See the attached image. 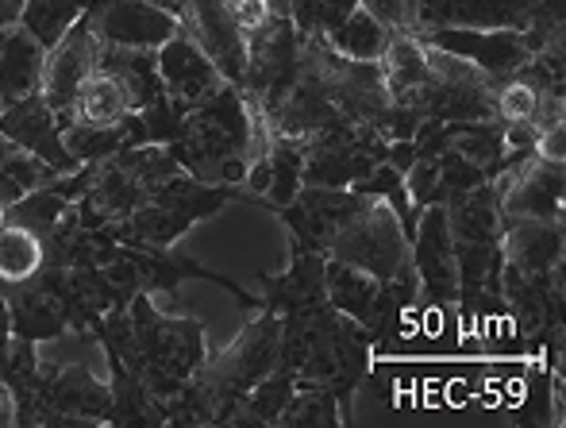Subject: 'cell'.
<instances>
[{"label":"cell","mask_w":566,"mask_h":428,"mask_svg":"<svg viewBox=\"0 0 566 428\" xmlns=\"http://www.w3.org/2000/svg\"><path fill=\"white\" fill-rule=\"evenodd\" d=\"M12 344V316H8V305L4 297H0V352Z\"/></svg>","instance_id":"cell-40"},{"label":"cell","mask_w":566,"mask_h":428,"mask_svg":"<svg viewBox=\"0 0 566 428\" xmlns=\"http://www.w3.org/2000/svg\"><path fill=\"white\" fill-rule=\"evenodd\" d=\"M228 8H231V15H235V23H239V31H243V35L274 15L266 0H228Z\"/></svg>","instance_id":"cell-35"},{"label":"cell","mask_w":566,"mask_h":428,"mask_svg":"<svg viewBox=\"0 0 566 428\" xmlns=\"http://www.w3.org/2000/svg\"><path fill=\"white\" fill-rule=\"evenodd\" d=\"M536 155L539 158H555V163H566V128L544 132V136L536 139Z\"/></svg>","instance_id":"cell-37"},{"label":"cell","mask_w":566,"mask_h":428,"mask_svg":"<svg viewBox=\"0 0 566 428\" xmlns=\"http://www.w3.org/2000/svg\"><path fill=\"white\" fill-rule=\"evenodd\" d=\"M366 209H370V197L355 194V189L301 186V194L290 205L274 209V217H282V225L290 228V236L301 248L328 251L332 236Z\"/></svg>","instance_id":"cell-7"},{"label":"cell","mask_w":566,"mask_h":428,"mask_svg":"<svg viewBox=\"0 0 566 428\" xmlns=\"http://www.w3.org/2000/svg\"><path fill=\"white\" fill-rule=\"evenodd\" d=\"M101 62V35L93 28V15L85 12L74 28L66 31L54 51H46V82H43V97L46 105L59 116V128L74 124V97L82 90L85 77L97 70Z\"/></svg>","instance_id":"cell-8"},{"label":"cell","mask_w":566,"mask_h":428,"mask_svg":"<svg viewBox=\"0 0 566 428\" xmlns=\"http://www.w3.org/2000/svg\"><path fill=\"white\" fill-rule=\"evenodd\" d=\"M277 347H282V316L262 309L217 359H205L197 378L217 406V425H228L231 414L251 394V386L277 367Z\"/></svg>","instance_id":"cell-2"},{"label":"cell","mask_w":566,"mask_h":428,"mask_svg":"<svg viewBox=\"0 0 566 428\" xmlns=\"http://www.w3.org/2000/svg\"><path fill=\"white\" fill-rule=\"evenodd\" d=\"M324 290H328V305L336 313L350 316L366 328L374 313V297H378V279L350 263H339V259H328L324 263Z\"/></svg>","instance_id":"cell-21"},{"label":"cell","mask_w":566,"mask_h":428,"mask_svg":"<svg viewBox=\"0 0 566 428\" xmlns=\"http://www.w3.org/2000/svg\"><path fill=\"white\" fill-rule=\"evenodd\" d=\"M4 305L12 316V336L31 340V344H43V340H62L70 332L66 313H62L59 297L46 290L39 279L4 285Z\"/></svg>","instance_id":"cell-15"},{"label":"cell","mask_w":566,"mask_h":428,"mask_svg":"<svg viewBox=\"0 0 566 428\" xmlns=\"http://www.w3.org/2000/svg\"><path fill=\"white\" fill-rule=\"evenodd\" d=\"M381 74H386L389 101H409L420 85L432 77L428 66V46L412 31H394L386 54H381Z\"/></svg>","instance_id":"cell-20"},{"label":"cell","mask_w":566,"mask_h":428,"mask_svg":"<svg viewBox=\"0 0 566 428\" xmlns=\"http://www.w3.org/2000/svg\"><path fill=\"white\" fill-rule=\"evenodd\" d=\"M386 163L394 166V170H401V174H405L412 163H417V143H412V139H397V143H389Z\"/></svg>","instance_id":"cell-38"},{"label":"cell","mask_w":566,"mask_h":428,"mask_svg":"<svg viewBox=\"0 0 566 428\" xmlns=\"http://www.w3.org/2000/svg\"><path fill=\"white\" fill-rule=\"evenodd\" d=\"M355 8H358V0H321V35L336 31Z\"/></svg>","instance_id":"cell-36"},{"label":"cell","mask_w":566,"mask_h":428,"mask_svg":"<svg viewBox=\"0 0 566 428\" xmlns=\"http://www.w3.org/2000/svg\"><path fill=\"white\" fill-rule=\"evenodd\" d=\"M448 232L454 243H501L505 220H501V194L493 181L467 189L462 197L443 205Z\"/></svg>","instance_id":"cell-16"},{"label":"cell","mask_w":566,"mask_h":428,"mask_svg":"<svg viewBox=\"0 0 566 428\" xmlns=\"http://www.w3.org/2000/svg\"><path fill=\"white\" fill-rule=\"evenodd\" d=\"M324 263L328 255L313 248H301L293 240L290 271L285 274H259L262 282V309L277 316H308L328 309V290H324Z\"/></svg>","instance_id":"cell-11"},{"label":"cell","mask_w":566,"mask_h":428,"mask_svg":"<svg viewBox=\"0 0 566 428\" xmlns=\"http://www.w3.org/2000/svg\"><path fill=\"white\" fill-rule=\"evenodd\" d=\"M482 181H490L485 178V170L478 163H470V158H462L459 150L440 155V197H443V205L454 201V197H462L467 189L482 186Z\"/></svg>","instance_id":"cell-31"},{"label":"cell","mask_w":566,"mask_h":428,"mask_svg":"<svg viewBox=\"0 0 566 428\" xmlns=\"http://www.w3.org/2000/svg\"><path fill=\"white\" fill-rule=\"evenodd\" d=\"M266 4H270V12H274V15H285V4H290V0H266Z\"/></svg>","instance_id":"cell-41"},{"label":"cell","mask_w":566,"mask_h":428,"mask_svg":"<svg viewBox=\"0 0 566 428\" xmlns=\"http://www.w3.org/2000/svg\"><path fill=\"white\" fill-rule=\"evenodd\" d=\"M424 46H436L443 54L470 62L482 70L493 85L513 77L532 59V43L524 31H478V28H420L412 31Z\"/></svg>","instance_id":"cell-5"},{"label":"cell","mask_w":566,"mask_h":428,"mask_svg":"<svg viewBox=\"0 0 566 428\" xmlns=\"http://www.w3.org/2000/svg\"><path fill=\"white\" fill-rule=\"evenodd\" d=\"M0 293H4V282H0Z\"/></svg>","instance_id":"cell-43"},{"label":"cell","mask_w":566,"mask_h":428,"mask_svg":"<svg viewBox=\"0 0 566 428\" xmlns=\"http://www.w3.org/2000/svg\"><path fill=\"white\" fill-rule=\"evenodd\" d=\"M566 39H552L539 51H532V59L516 70V82H524L532 93H566Z\"/></svg>","instance_id":"cell-30"},{"label":"cell","mask_w":566,"mask_h":428,"mask_svg":"<svg viewBox=\"0 0 566 428\" xmlns=\"http://www.w3.org/2000/svg\"><path fill=\"white\" fill-rule=\"evenodd\" d=\"M127 113H132V105H127L124 85L105 70H93L74 97V121L82 124H116Z\"/></svg>","instance_id":"cell-26"},{"label":"cell","mask_w":566,"mask_h":428,"mask_svg":"<svg viewBox=\"0 0 566 428\" xmlns=\"http://www.w3.org/2000/svg\"><path fill=\"white\" fill-rule=\"evenodd\" d=\"M339 425L343 414L336 394L316 383H301L293 401L285 406V414L277 417V428H339Z\"/></svg>","instance_id":"cell-28"},{"label":"cell","mask_w":566,"mask_h":428,"mask_svg":"<svg viewBox=\"0 0 566 428\" xmlns=\"http://www.w3.org/2000/svg\"><path fill=\"white\" fill-rule=\"evenodd\" d=\"M4 220H8V217H4V201H0V228H4Z\"/></svg>","instance_id":"cell-42"},{"label":"cell","mask_w":566,"mask_h":428,"mask_svg":"<svg viewBox=\"0 0 566 428\" xmlns=\"http://www.w3.org/2000/svg\"><path fill=\"white\" fill-rule=\"evenodd\" d=\"M139 344V378L158 401H170L209 359L205 324L197 316H170L155 305V293L139 290L127 305Z\"/></svg>","instance_id":"cell-1"},{"label":"cell","mask_w":566,"mask_h":428,"mask_svg":"<svg viewBox=\"0 0 566 428\" xmlns=\"http://www.w3.org/2000/svg\"><path fill=\"white\" fill-rule=\"evenodd\" d=\"M566 0H417L420 28L524 31L532 51L563 35Z\"/></svg>","instance_id":"cell-3"},{"label":"cell","mask_w":566,"mask_h":428,"mask_svg":"<svg viewBox=\"0 0 566 428\" xmlns=\"http://www.w3.org/2000/svg\"><path fill=\"white\" fill-rule=\"evenodd\" d=\"M536 97H539V93H532L528 85L516 82V77L497 82V85H493V108H497V121H505V124L528 121L532 108H536Z\"/></svg>","instance_id":"cell-32"},{"label":"cell","mask_w":566,"mask_h":428,"mask_svg":"<svg viewBox=\"0 0 566 428\" xmlns=\"http://www.w3.org/2000/svg\"><path fill=\"white\" fill-rule=\"evenodd\" d=\"M501 194V220H563L566 217V163L528 158L516 170L493 178Z\"/></svg>","instance_id":"cell-6"},{"label":"cell","mask_w":566,"mask_h":428,"mask_svg":"<svg viewBox=\"0 0 566 428\" xmlns=\"http://www.w3.org/2000/svg\"><path fill=\"white\" fill-rule=\"evenodd\" d=\"M0 136L15 143L20 150H28V155L51 163L59 174H74L82 166L66 150V143H62L59 116L46 105L43 93H31V97H20L12 105H0Z\"/></svg>","instance_id":"cell-10"},{"label":"cell","mask_w":566,"mask_h":428,"mask_svg":"<svg viewBox=\"0 0 566 428\" xmlns=\"http://www.w3.org/2000/svg\"><path fill=\"white\" fill-rule=\"evenodd\" d=\"M155 62H158V77L166 85V97L186 108V113L201 105V101H209L220 85H228L224 74L217 70V62L197 46V39L189 31H178L170 43L158 46Z\"/></svg>","instance_id":"cell-12"},{"label":"cell","mask_w":566,"mask_h":428,"mask_svg":"<svg viewBox=\"0 0 566 428\" xmlns=\"http://www.w3.org/2000/svg\"><path fill=\"white\" fill-rule=\"evenodd\" d=\"M20 15H23V0H0V31L20 28Z\"/></svg>","instance_id":"cell-39"},{"label":"cell","mask_w":566,"mask_h":428,"mask_svg":"<svg viewBox=\"0 0 566 428\" xmlns=\"http://www.w3.org/2000/svg\"><path fill=\"white\" fill-rule=\"evenodd\" d=\"M528 124H532V132H536V136L555 132V128H566V93H539Z\"/></svg>","instance_id":"cell-34"},{"label":"cell","mask_w":566,"mask_h":428,"mask_svg":"<svg viewBox=\"0 0 566 428\" xmlns=\"http://www.w3.org/2000/svg\"><path fill=\"white\" fill-rule=\"evenodd\" d=\"M43 267H46L43 240L31 228L4 220V228H0V282L4 285L31 282Z\"/></svg>","instance_id":"cell-25"},{"label":"cell","mask_w":566,"mask_h":428,"mask_svg":"<svg viewBox=\"0 0 566 428\" xmlns=\"http://www.w3.org/2000/svg\"><path fill=\"white\" fill-rule=\"evenodd\" d=\"M324 255L358 267V271L374 274L378 282L417 274L412 271V251H409V240H405V228L386 201H370V209L358 212L350 225H343L339 232L332 236Z\"/></svg>","instance_id":"cell-4"},{"label":"cell","mask_w":566,"mask_h":428,"mask_svg":"<svg viewBox=\"0 0 566 428\" xmlns=\"http://www.w3.org/2000/svg\"><path fill=\"white\" fill-rule=\"evenodd\" d=\"M501 259L521 274L566 267V220H509L501 232Z\"/></svg>","instance_id":"cell-14"},{"label":"cell","mask_w":566,"mask_h":428,"mask_svg":"<svg viewBox=\"0 0 566 428\" xmlns=\"http://www.w3.org/2000/svg\"><path fill=\"white\" fill-rule=\"evenodd\" d=\"M266 158H270V189L266 197H251L247 205H262V209L274 212L282 205H290L301 194V186H305V178H301L305 174V143L270 132Z\"/></svg>","instance_id":"cell-22"},{"label":"cell","mask_w":566,"mask_h":428,"mask_svg":"<svg viewBox=\"0 0 566 428\" xmlns=\"http://www.w3.org/2000/svg\"><path fill=\"white\" fill-rule=\"evenodd\" d=\"M90 4L93 0H23L20 28L46 51H54L66 39V31L90 12Z\"/></svg>","instance_id":"cell-24"},{"label":"cell","mask_w":566,"mask_h":428,"mask_svg":"<svg viewBox=\"0 0 566 428\" xmlns=\"http://www.w3.org/2000/svg\"><path fill=\"white\" fill-rule=\"evenodd\" d=\"M97 70L113 74L116 82L124 85L132 113H143V108L155 105V101L166 93L163 77H158L155 51H132V46H108V43H101Z\"/></svg>","instance_id":"cell-19"},{"label":"cell","mask_w":566,"mask_h":428,"mask_svg":"<svg viewBox=\"0 0 566 428\" xmlns=\"http://www.w3.org/2000/svg\"><path fill=\"white\" fill-rule=\"evenodd\" d=\"M389 39H394V31H389L386 23L374 20V15L366 12V8H355V12H350L336 31H328V35H324V43H328L332 51L339 54V59H350V62H381V54H386Z\"/></svg>","instance_id":"cell-23"},{"label":"cell","mask_w":566,"mask_h":428,"mask_svg":"<svg viewBox=\"0 0 566 428\" xmlns=\"http://www.w3.org/2000/svg\"><path fill=\"white\" fill-rule=\"evenodd\" d=\"M181 31L197 39L205 54L217 62L228 85L243 90V70H247V35L239 31L235 15H231L228 0H189Z\"/></svg>","instance_id":"cell-13"},{"label":"cell","mask_w":566,"mask_h":428,"mask_svg":"<svg viewBox=\"0 0 566 428\" xmlns=\"http://www.w3.org/2000/svg\"><path fill=\"white\" fill-rule=\"evenodd\" d=\"M389 31H417V0H358Z\"/></svg>","instance_id":"cell-33"},{"label":"cell","mask_w":566,"mask_h":428,"mask_svg":"<svg viewBox=\"0 0 566 428\" xmlns=\"http://www.w3.org/2000/svg\"><path fill=\"white\" fill-rule=\"evenodd\" d=\"M62 143H66V150L82 166H97V163H108V158L124 155V150H132V147H143L147 132H143L139 113H127L124 121H116V124L74 121L70 128H62Z\"/></svg>","instance_id":"cell-17"},{"label":"cell","mask_w":566,"mask_h":428,"mask_svg":"<svg viewBox=\"0 0 566 428\" xmlns=\"http://www.w3.org/2000/svg\"><path fill=\"white\" fill-rule=\"evenodd\" d=\"M46 46L35 43L23 28H12L0 46V105H12L31 93H43Z\"/></svg>","instance_id":"cell-18"},{"label":"cell","mask_w":566,"mask_h":428,"mask_svg":"<svg viewBox=\"0 0 566 428\" xmlns=\"http://www.w3.org/2000/svg\"><path fill=\"white\" fill-rule=\"evenodd\" d=\"M70 197L62 194V186H59V178L51 181V186H39V189H28V194L20 197L15 205H8L4 209V217L12 220V225H23V228H31V232L39 236V240H46V236L59 228V220L66 217V209H70Z\"/></svg>","instance_id":"cell-27"},{"label":"cell","mask_w":566,"mask_h":428,"mask_svg":"<svg viewBox=\"0 0 566 428\" xmlns=\"http://www.w3.org/2000/svg\"><path fill=\"white\" fill-rule=\"evenodd\" d=\"M462 158L478 163L485 170V178L493 174V166L505 155V121H478V124H459L454 132V147Z\"/></svg>","instance_id":"cell-29"},{"label":"cell","mask_w":566,"mask_h":428,"mask_svg":"<svg viewBox=\"0 0 566 428\" xmlns=\"http://www.w3.org/2000/svg\"><path fill=\"white\" fill-rule=\"evenodd\" d=\"M412 271H417V305L448 309L459 297V279H454V240L448 232L443 205L420 212L417 232H412Z\"/></svg>","instance_id":"cell-9"}]
</instances>
